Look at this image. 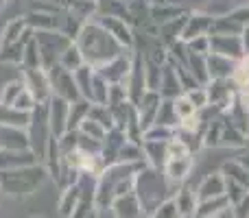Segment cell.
<instances>
[{"label": "cell", "mask_w": 249, "mask_h": 218, "mask_svg": "<svg viewBox=\"0 0 249 218\" xmlns=\"http://www.w3.org/2000/svg\"><path fill=\"white\" fill-rule=\"evenodd\" d=\"M221 172H223L225 179L236 181V184H241L243 188L249 190V170L238 162V159H230V162H225L223 166H221Z\"/></svg>", "instance_id": "9a60e30c"}, {"label": "cell", "mask_w": 249, "mask_h": 218, "mask_svg": "<svg viewBox=\"0 0 249 218\" xmlns=\"http://www.w3.org/2000/svg\"><path fill=\"white\" fill-rule=\"evenodd\" d=\"M92 218H96V214H92Z\"/></svg>", "instance_id": "1f68e13d"}, {"label": "cell", "mask_w": 249, "mask_h": 218, "mask_svg": "<svg viewBox=\"0 0 249 218\" xmlns=\"http://www.w3.org/2000/svg\"><path fill=\"white\" fill-rule=\"evenodd\" d=\"M188 9L179 7V4H173V2H158V4H151V22L155 26H164L168 22L177 20V17L186 16Z\"/></svg>", "instance_id": "9c48e42d"}, {"label": "cell", "mask_w": 249, "mask_h": 218, "mask_svg": "<svg viewBox=\"0 0 249 218\" xmlns=\"http://www.w3.org/2000/svg\"><path fill=\"white\" fill-rule=\"evenodd\" d=\"M221 135H223V116L210 120L203 129V149H216L221 146Z\"/></svg>", "instance_id": "e0dca14e"}, {"label": "cell", "mask_w": 249, "mask_h": 218, "mask_svg": "<svg viewBox=\"0 0 249 218\" xmlns=\"http://www.w3.org/2000/svg\"><path fill=\"white\" fill-rule=\"evenodd\" d=\"M160 105H162V96H160V92H144L142 101L136 105L138 120H140V129H142V135H144V133L155 124V118H158Z\"/></svg>", "instance_id": "5b68a950"}, {"label": "cell", "mask_w": 249, "mask_h": 218, "mask_svg": "<svg viewBox=\"0 0 249 218\" xmlns=\"http://www.w3.org/2000/svg\"><path fill=\"white\" fill-rule=\"evenodd\" d=\"M99 24L103 26V29L107 31V33L112 35V37L116 39L123 48H131L133 46V33H131L129 24L123 20V17H118V16H103Z\"/></svg>", "instance_id": "8992f818"}, {"label": "cell", "mask_w": 249, "mask_h": 218, "mask_svg": "<svg viewBox=\"0 0 249 218\" xmlns=\"http://www.w3.org/2000/svg\"><path fill=\"white\" fill-rule=\"evenodd\" d=\"M225 120H228L232 127H236L238 131L243 133V135H247L249 137V111L247 109H243L241 105H238V101L232 105L228 111H225V116H223Z\"/></svg>", "instance_id": "2e32d148"}, {"label": "cell", "mask_w": 249, "mask_h": 218, "mask_svg": "<svg viewBox=\"0 0 249 218\" xmlns=\"http://www.w3.org/2000/svg\"><path fill=\"white\" fill-rule=\"evenodd\" d=\"M112 207H114V212H116L118 218H138L142 212L140 201H138L136 194H124V197L114 199Z\"/></svg>", "instance_id": "4fadbf2b"}, {"label": "cell", "mask_w": 249, "mask_h": 218, "mask_svg": "<svg viewBox=\"0 0 249 218\" xmlns=\"http://www.w3.org/2000/svg\"><path fill=\"white\" fill-rule=\"evenodd\" d=\"M241 39H243V50H245V55H249V26L243 31Z\"/></svg>", "instance_id": "4dcf8cb0"}, {"label": "cell", "mask_w": 249, "mask_h": 218, "mask_svg": "<svg viewBox=\"0 0 249 218\" xmlns=\"http://www.w3.org/2000/svg\"><path fill=\"white\" fill-rule=\"evenodd\" d=\"M81 129H83V133H86V135H90V140H96V142L103 140V137L107 135V129H103L99 122H96V120H92V118L83 120Z\"/></svg>", "instance_id": "4316f807"}, {"label": "cell", "mask_w": 249, "mask_h": 218, "mask_svg": "<svg viewBox=\"0 0 249 218\" xmlns=\"http://www.w3.org/2000/svg\"><path fill=\"white\" fill-rule=\"evenodd\" d=\"M210 52L225 57V59L241 61L243 55H245L243 39L236 37V35H210Z\"/></svg>", "instance_id": "3957f363"}, {"label": "cell", "mask_w": 249, "mask_h": 218, "mask_svg": "<svg viewBox=\"0 0 249 218\" xmlns=\"http://www.w3.org/2000/svg\"><path fill=\"white\" fill-rule=\"evenodd\" d=\"M225 194V177L221 170H214L203 177V181L197 188V201H210V199L223 197Z\"/></svg>", "instance_id": "52a82bcc"}, {"label": "cell", "mask_w": 249, "mask_h": 218, "mask_svg": "<svg viewBox=\"0 0 249 218\" xmlns=\"http://www.w3.org/2000/svg\"><path fill=\"white\" fill-rule=\"evenodd\" d=\"M212 24H214V17L210 13L203 11H190L188 17H186V26L184 33H181V42H193L197 37H208L212 31Z\"/></svg>", "instance_id": "277c9868"}, {"label": "cell", "mask_w": 249, "mask_h": 218, "mask_svg": "<svg viewBox=\"0 0 249 218\" xmlns=\"http://www.w3.org/2000/svg\"><path fill=\"white\" fill-rule=\"evenodd\" d=\"M151 218H181L179 210H177L175 199H173V197L164 199V201L160 203V205L153 210V214H151Z\"/></svg>", "instance_id": "7402d4cb"}, {"label": "cell", "mask_w": 249, "mask_h": 218, "mask_svg": "<svg viewBox=\"0 0 249 218\" xmlns=\"http://www.w3.org/2000/svg\"><path fill=\"white\" fill-rule=\"evenodd\" d=\"M228 210H232V203H230V199L223 194V197L210 199V201H199L193 218H219Z\"/></svg>", "instance_id": "30bf717a"}, {"label": "cell", "mask_w": 249, "mask_h": 218, "mask_svg": "<svg viewBox=\"0 0 249 218\" xmlns=\"http://www.w3.org/2000/svg\"><path fill=\"white\" fill-rule=\"evenodd\" d=\"M236 64L238 61L225 59V57L212 55V52L206 55V66H208V77H210V81H230Z\"/></svg>", "instance_id": "ba28073f"}, {"label": "cell", "mask_w": 249, "mask_h": 218, "mask_svg": "<svg viewBox=\"0 0 249 218\" xmlns=\"http://www.w3.org/2000/svg\"><path fill=\"white\" fill-rule=\"evenodd\" d=\"M249 192L247 188H243L241 184H236V181H230L225 179V197L230 199V203H232V207H236L238 203L245 199V194Z\"/></svg>", "instance_id": "d4e9b609"}, {"label": "cell", "mask_w": 249, "mask_h": 218, "mask_svg": "<svg viewBox=\"0 0 249 218\" xmlns=\"http://www.w3.org/2000/svg\"><path fill=\"white\" fill-rule=\"evenodd\" d=\"M247 144H249V137L243 135L236 127H232V124L223 118V135H221V146H230V149L245 151Z\"/></svg>", "instance_id": "5bb4252c"}, {"label": "cell", "mask_w": 249, "mask_h": 218, "mask_svg": "<svg viewBox=\"0 0 249 218\" xmlns=\"http://www.w3.org/2000/svg\"><path fill=\"white\" fill-rule=\"evenodd\" d=\"M186 155H193V153H190V149L186 146V142L179 135H175L171 142H166V159H179V157H186Z\"/></svg>", "instance_id": "603a6c76"}, {"label": "cell", "mask_w": 249, "mask_h": 218, "mask_svg": "<svg viewBox=\"0 0 249 218\" xmlns=\"http://www.w3.org/2000/svg\"><path fill=\"white\" fill-rule=\"evenodd\" d=\"M186 68L190 70V74H193L195 81H197L201 87H206L208 83H210V77H208V66H206V57L193 55V52H190L188 66H186Z\"/></svg>", "instance_id": "ac0fdd59"}, {"label": "cell", "mask_w": 249, "mask_h": 218, "mask_svg": "<svg viewBox=\"0 0 249 218\" xmlns=\"http://www.w3.org/2000/svg\"><path fill=\"white\" fill-rule=\"evenodd\" d=\"M79 201V188H74V190H68V194L64 197V203H61V212H64L66 216L72 212V207H74V203Z\"/></svg>", "instance_id": "f1b7e54d"}, {"label": "cell", "mask_w": 249, "mask_h": 218, "mask_svg": "<svg viewBox=\"0 0 249 218\" xmlns=\"http://www.w3.org/2000/svg\"><path fill=\"white\" fill-rule=\"evenodd\" d=\"M206 129V122H203L201 114H195L190 118H184L179 120L177 124V133H184V135H193V133H201Z\"/></svg>", "instance_id": "44dd1931"}, {"label": "cell", "mask_w": 249, "mask_h": 218, "mask_svg": "<svg viewBox=\"0 0 249 218\" xmlns=\"http://www.w3.org/2000/svg\"><path fill=\"white\" fill-rule=\"evenodd\" d=\"M236 101H238V105H241L243 109H247V111H249V87H245V90L238 92Z\"/></svg>", "instance_id": "f546056e"}, {"label": "cell", "mask_w": 249, "mask_h": 218, "mask_svg": "<svg viewBox=\"0 0 249 218\" xmlns=\"http://www.w3.org/2000/svg\"><path fill=\"white\" fill-rule=\"evenodd\" d=\"M188 50L193 52V55H210V35L208 37H197L193 39V42H188Z\"/></svg>", "instance_id": "83f0119b"}, {"label": "cell", "mask_w": 249, "mask_h": 218, "mask_svg": "<svg viewBox=\"0 0 249 218\" xmlns=\"http://www.w3.org/2000/svg\"><path fill=\"white\" fill-rule=\"evenodd\" d=\"M173 109H175V116L179 120H184V118H190V116H195V114H199L197 109H195V105L188 101V96L186 94H181V96H177L175 101H173Z\"/></svg>", "instance_id": "cb8c5ba5"}, {"label": "cell", "mask_w": 249, "mask_h": 218, "mask_svg": "<svg viewBox=\"0 0 249 218\" xmlns=\"http://www.w3.org/2000/svg\"><path fill=\"white\" fill-rule=\"evenodd\" d=\"M155 124H160V127L177 129V124H179V118L175 116V109H173V101H164V99H162V105H160V111H158V118H155Z\"/></svg>", "instance_id": "d6986e66"}, {"label": "cell", "mask_w": 249, "mask_h": 218, "mask_svg": "<svg viewBox=\"0 0 249 218\" xmlns=\"http://www.w3.org/2000/svg\"><path fill=\"white\" fill-rule=\"evenodd\" d=\"M247 26H249V7H236L230 9L225 16L214 17L210 35H236V37H241Z\"/></svg>", "instance_id": "7a4b0ae2"}, {"label": "cell", "mask_w": 249, "mask_h": 218, "mask_svg": "<svg viewBox=\"0 0 249 218\" xmlns=\"http://www.w3.org/2000/svg\"><path fill=\"white\" fill-rule=\"evenodd\" d=\"M186 96H188V101L195 105V109H197V111H203L206 107H210V101H208V90H206V87H195V90L186 92Z\"/></svg>", "instance_id": "484cf974"}, {"label": "cell", "mask_w": 249, "mask_h": 218, "mask_svg": "<svg viewBox=\"0 0 249 218\" xmlns=\"http://www.w3.org/2000/svg\"><path fill=\"white\" fill-rule=\"evenodd\" d=\"M121 44L107 33L101 24H88L86 29L81 31V55L88 64L96 66H105L107 61L116 59L121 55Z\"/></svg>", "instance_id": "6da1fadb"}, {"label": "cell", "mask_w": 249, "mask_h": 218, "mask_svg": "<svg viewBox=\"0 0 249 218\" xmlns=\"http://www.w3.org/2000/svg\"><path fill=\"white\" fill-rule=\"evenodd\" d=\"M173 199H175L177 210H179L181 218H193L195 216V210H197L199 201H197V192H195L193 188H188V185H181Z\"/></svg>", "instance_id": "7c38bea8"}, {"label": "cell", "mask_w": 249, "mask_h": 218, "mask_svg": "<svg viewBox=\"0 0 249 218\" xmlns=\"http://www.w3.org/2000/svg\"><path fill=\"white\" fill-rule=\"evenodd\" d=\"M181 94H184V90H181V85H179V79H177L173 66L166 64L162 68V85H160V96H162L164 101H175L177 96H181Z\"/></svg>", "instance_id": "8fae6325"}, {"label": "cell", "mask_w": 249, "mask_h": 218, "mask_svg": "<svg viewBox=\"0 0 249 218\" xmlns=\"http://www.w3.org/2000/svg\"><path fill=\"white\" fill-rule=\"evenodd\" d=\"M175 135H177V129L153 124V127H151L149 131L142 135V142H162V144H166V142H171Z\"/></svg>", "instance_id": "ffe728a7"}]
</instances>
